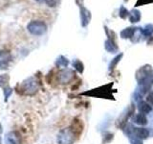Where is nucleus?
Returning a JSON list of instances; mask_svg holds the SVG:
<instances>
[{
    "instance_id": "obj_3",
    "label": "nucleus",
    "mask_w": 153,
    "mask_h": 144,
    "mask_svg": "<svg viewBox=\"0 0 153 144\" xmlns=\"http://www.w3.org/2000/svg\"><path fill=\"white\" fill-rule=\"evenodd\" d=\"M27 30L29 33L33 36H41L45 34L47 31V25L45 22L40 20H33L31 21L27 25Z\"/></svg>"
},
{
    "instance_id": "obj_4",
    "label": "nucleus",
    "mask_w": 153,
    "mask_h": 144,
    "mask_svg": "<svg viewBox=\"0 0 153 144\" xmlns=\"http://www.w3.org/2000/svg\"><path fill=\"white\" fill-rule=\"evenodd\" d=\"M76 136L71 130V128H66L61 130L57 136V143L59 144H73Z\"/></svg>"
},
{
    "instance_id": "obj_17",
    "label": "nucleus",
    "mask_w": 153,
    "mask_h": 144,
    "mask_svg": "<svg viewBox=\"0 0 153 144\" xmlns=\"http://www.w3.org/2000/svg\"><path fill=\"white\" fill-rule=\"evenodd\" d=\"M68 64H69V61L63 56L59 57V59L56 61V65L57 67H66Z\"/></svg>"
},
{
    "instance_id": "obj_27",
    "label": "nucleus",
    "mask_w": 153,
    "mask_h": 144,
    "mask_svg": "<svg viewBox=\"0 0 153 144\" xmlns=\"http://www.w3.org/2000/svg\"><path fill=\"white\" fill-rule=\"evenodd\" d=\"M1 83L2 84H7L8 83V81H9V76L7 75V74H4V75H2L1 76Z\"/></svg>"
},
{
    "instance_id": "obj_15",
    "label": "nucleus",
    "mask_w": 153,
    "mask_h": 144,
    "mask_svg": "<svg viewBox=\"0 0 153 144\" xmlns=\"http://www.w3.org/2000/svg\"><path fill=\"white\" fill-rule=\"evenodd\" d=\"M136 31V28L135 27H127L126 29H123V30L121 32V38H133L134 36V33Z\"/></svg>"
},
{
    "instance_id": "obj_12",
    "label": "nucleus",
    "mask_w": 153,
    "mask_h": 144,
    "mask_svg": "<svg viewBox=\"0 0 153 144\" xmlns=\"http://www.w3.org/2000/svg\"><path fill=\"white\" fill-rule=\"evenodd\" d=\"M71 130L73 131V133L75 134L76 136H79V134L82 132V129H83V125L81 123L80 120H78V119H75L73 124H72V126L70 127Z\"/></svg>"
},
{
    "instance_id": "obj_21",
    "label": "nucleus",
    "mask_w": 153,
    "mask_h": 144,
    "mask_svg": "<svg viewBox=\"0 0 153 144\" xmlns=\"http://www.w3.org/2000/svg\"><path fill=\"white\" fill-rule=\"evenodd\" d=\"M128 16H129V12L126 8H124L123 6H122L121 8H120V11H119V16L120 17L123 18V19H126Z\"/></svg>"
},
{
    "instance_id": "obj_16",
    "label": "nucleus",
    "mask_w": 153,
    "mask_h": 144,
    "mask_svg": "<svg viewBox=\"0 0 153 144\" xmlns=\"http://www.w3.org/2000/svg\"><path fill=\"white\" fill-rule=\"evenodd\" d=\"M134 122L139 125H142V126H145V125L147 124V119L145 114L140 112V113H137L135 116H134Z\"/></svg>"
},
{
    "instance_id": "obj_2",
    "label": "nucleus",
    "mask_w": 153,
    "mask_h": 144,
    "mask_svg": "<svg viewBox=\"0 0 153 144\" xmlns=\"http://www.w3.org/2000/svg\"><path fill=\"white\" fill-rule=\"evenodd\" d=\"M152 76H153L152 67L148 64L142 66L136 72V79L140 85H151Z\"/></svg>"
},
{
    "instance_id": "obj_25",
    "label": "nucleus",
    "mask_w": 153,
    "mask_h": 144,
    "mask_svg": "<svg viewBox=\"0 0 153 144\" xmlns=\"http://www.w3.org/2000/svg\"><path fill=\"white\" fill-rule=\"evenodd\" d=\"M130 141L132 144H143V140H141V139L137 138L136 136H134L133 138L130 137Z\"/></svg>"
},
{
    "instance_id": "obj_1",
    "label": "nucleus",
    "mask_w": 153,
    "mask_h": 144,
    "mask_svg": "<svg viewBox=\"0 0 153 144\" xmlns=\"http://www.w3.org/2000/svg\"><path fill=\"white\" fill-rule=\"evenodd\" d=\"M40 88V83L36 77H30L20 85V93L24 95H35Z\"/></svg>"
},
{
    "instance_id": "obj_5",
    "label": "nucleus",
    "mask_w": 153,
    "mask_h": 144,
    "mask_svg": "<svg viewBox=\"0 0 153 144\" xmlns=\"http://www.w3.org/2000/svg\"><path fill=\"white\" fill-rule=\"evenodd\" d=\"M134 112H135V107H134L133 105H130L129 107L126 110V112H124L121 116L119 117V119L117 120L116 122V126L118 128H121L123 129L124 126L126 125V122L127 120L129 119V117L131 116V115L134 113Z\"/></svg>"
},
{
    "instance_id": "obj_30",
    "label": "nucleus",
    "mask_w": 153,
    "mask_h": 144,
    "mask_svg": "<svg viewBox=\"0 0 153 144\" xmlns=\"http://www.w3.org/2000/svg\"><path fill=\"white\" fill-rule=\"evenodd\" d=\"M36 1H37V2H39V3H42V2H44L45 0H36Z\"/></svg>"
},
{
    "instance_id": "obj_26",
    "label": "nucleus",
    "mask_w": 153,
    "mask_h": 144,
    "mask_svg": "<svg viewBox=\"0 0 153 144\" xmlns=\"http://www.w3.org/2000/svg\"><path fill=\"white\" fill-rule=\"evenodd\" d=\"M146 101H147L148 104H149L150 106H153V92H150L149 94L147 95Z\"/></svg>"
},
{
    "instance_id": "obj_9",
    "label": "nucleus",
    "mask_w": 153,
    "mask_h": 144,
    "mask_svg": "<svg viewBox=\"0 0 153 144\" xmlns=\"http://www.w3.org/2000/svg\"><path fill=\"white\" fill-rule=\"evenodd\" d=\"M5 143L6 144H21V136L17 132H10L5 136Z\"/></svg>"
},
{
    "instance_id": "obj_24",
    "label": "nucleus",
    "mask_w": 153,
    "mask_h": 144,
    "mask_svg": "<svg viewBox=\"0 0 153 144\" xmlns=\"http://www.w3.org/2000/svg\"><path fill=\"white\" fill-rule=\"evenodd\" d=\"M12 93V88H9V86H7V88H4V94H5V98H8L10 95H11Z\"/></svg>"
},
{
    "instance_id": "obj_7",
    "label": "nucleus",
    "mask_w": 153,
    "mask_h": 144,
    "mask_svg": "<svg viewBox=\"0 0 153 144\" xmlns=\"http://www.w3.org/2000/svg\"><path fill=\"white\" fill-rule=\"evenodd\" d=\"M11 60V53L7 50H0V70H7Z\"/></svg>"
},
{
    "instance_id": "obj_20",
    "label": "nucleus",
    "mask_w": 153,
    "mask_h": 144,
    "mask_svg": "<svg viewBox=\"0 0 153 144\" xmlns=\"http://www.w3.org/2000/svg\"><path fill=\"white\" fill-rule=\"evenodd\" d=\"M73 66L75 67V69L76 71H79V73H82L83 70H84V66L83 64L79 60H76L75 62H73Z\"/></svg>"
},
{
    "instance_id": "obj_23",
    "label": "nucleus",
    "mask_w": 153,
    "mask_h": 144,
    "mask_svg": "<svg viewBox=\"0 0 153 144\" xmlns=\"http://www.w3.org/2000/svg\"><path fill=\"white\" fill-rule=\"evenodd\" d=\"M153 3V0H137V2L135 4V7H140V6H145L147 4Z\"/></svg>"
},
{
    "instance_id": "obj_22",
    "label": "nucleus",
    "mask_w": 153,
    "mask_h": 144,
    "mask_svg": "<svg viewBox=\"0 0 153 144\" xmlns=\"http://www.w3.org/2000/svg\"><path fill=\"white\" fill-rule=\"evenodd\" d=\"M48 7L50 8H56L60 4V0H45Z\"/></svg>"
},
{
    "instance_id": "obj_32",
    "label": "nucleus",
    "mask_w": 153,
    "mask_h": 144,
    "mask_svg": "<svg viewBox=\"0 0 153 144\" xmlns=\"http://www.w3.org/2000/svg\"><path fill=\"white\" fill-rule=\"evenodd\" d=\"M0 144H1V137H0Z\"/></svg>"
},
{
    "instance_id": "obj_18",
    "label": "nucleus",
    "mask_w": 153,
    "mask_h": 144,
    "mask_svg": "<svg viewBox=\"0 0 153 144\" xmlns=\"http://www.w3.org/2000/svg\"><path fill=\"white\" fill-rule=\"evenodd\" d=\"M123 56V53H121L120 55H118L117 57H115V58H114V59L112 60V62H110V64H109V69H110V70H113V69L115 68V67H116V65L119 64L120 61L122 60Z\"/></svg>"
},
{
    "instance_id": "obj_13",
    "label": "nucleus",
    "mask_w": 153,
    "mask_h": 144,
    "mask_svg": "<svg viewBox=\"0 0 153 144\" xmlns=\"http://www.w3.org/2000/svg\"><path fill=\"white\" fill-rule=\"evenodd\" d=\"M129 20L131 23H136L141 20V12L137 9H133L129 12Z\"/></svg>"
},
{
    "instance_id": "obj_11",
    "label": "nucleus",
    "mask_w": 153,
    "mask_h": 144,
    "mask_svg": "<svg viewBox=\"0 0 153 144\" xmlns=\"http://www.w3.org/2000/svg\"><path fill=\"white\" fill-rule=\"evenodd\" d=\"M104 47H105V50L109 53H116L119 50V47L117 45V41H114L107 38L106 40L104 42Z\"/></svg>"
},
{
    "instance_id": "obj_10",
    "label": "nucleus",
    "mask_w": 153,
    "mask_h": 144,
    "mask_svg": "<svg viewBox=\"0 0 153 144\" xmlns=\"http://www.w3.org/2000/svg\"><path fill=\"white\" fill-rule=\"evenodd\" d=\"M132 134H134V136H136L137 138L143 140V139H146L149 136V130L146 128H134Z\"/></svg>"
},
{
    "instance_id": "obj_8",
    "label": "nucleus",
    "mask_w": 153,
    "mask_h": 144,
    "mask_svg": "<svg viewBox=\"0 0 153 144\" xmlns=\"http://www.w3.org/2000/svg\"><path fill=\"white\" fill-rule=\"evenodd\" d=\"M92 19V14L85 7H80V23L82 27H86Z\"/></svg>"
},
{
    "instance_id": "obj_6",
    "label": "nucleus",
    "mask_w": 153,
    "mask_h": 144,
    "mask_svg": "<svg viewBox=\"0 0 153 144\" xmlns=\"http://www.w3.org/2000/svg\"><path fill=\"white\" fill-rule=\"evenodd\" d=\"M75 78V72L72 69H63L57 74V81L60 84H68Z\"/></svg>"
},
{
    "instance_id": "obj_19",
    "label": "nucleus",
    "mask_w": 153,
    "mask_h": 144,
    "mask_svg": "<svg viewBox=\"0 0 153 144\" xmlns=\"http://www.w3.org/2000/svg\"><path fill=\"white\" fill-rule=\"evenodd\" d=\"M142 33L146 37H151V35L153 34V25L152 24H147L145 28L142 29Z\"/></svg>"
},
{
    "instance_id": "obj_28",
    "label": "nucleus",
    "mask_w": 153,
    "mask_h": 144,
    "mask_svg": "<svg viewBox=\"0 0 153 144\" xmlns=\"http://www.w3.org/2000/svg\"><path fill=\"white\" fill-rule=\"evenodd\" d=\"M75 1H76V5H78L79 8L83 6V0H75Z\"/></svg>"
},
{
    "instance_id": "obj_14",
    "label": "nucleus",
    "mask_w": 153,
    "mask_h": 144,
    "mask_svg": "<svg viewBox=\"0 0 153 144\" xmlns=\"http://www.w3.org/2000/svg\"><path fill=\"white\" fill-rule=\"evenodd\" d=\"M138 109H139V112L143 114H147L149 113L151 110H152V108L151 106L146 103V102H143V101H141V102H139L138 104Z\"/></svg>"
},
{
    "instance_id": "obj_29",
    "label": "nucleus",
    "mask_w": 153,
    "mask_h": 144,
    "mask_svg": "<svg viewBox=\"0 0 153 144\" xmlns=\"http://www.w3.org/2000/svg\"><path fill=\"white\" fill-rule=\"evenodd\" d=\"M147 44L148 45H153V36H151L149 40H147Z\"/></svg>"
},
{
    "instance_id": "obj_31",
    "label": "nucleus",
    "mask_w": 153,
    "mask_h": 144,
    "mask_svg": "<svg viewBox=\"0 0 153 144\" xmlns=\"http://www.w3.org/2000/svg\"><path fill=\"white\" fill-rule=\"evenodd\" d=\"M123 1H124V2H127V1H128V0H123Z\"/></svg>"
}]
</instances>
